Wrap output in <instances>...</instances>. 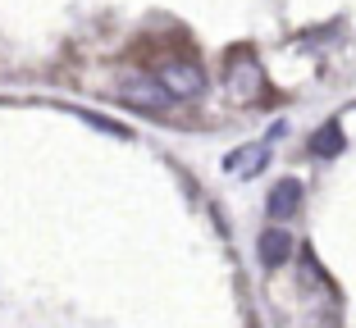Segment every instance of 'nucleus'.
<instances>
[{
  "instance_id": "obj_2",
  "label": "nucleus",
  "mask_w": 356,
  "mask_h": 328,
  "mask_svg": "<svg viewBox=\"0 0 356 328\" xmlns=\"http://www.w3.org/2000/svg\"><path fill=\"white\" fill-rule=\"evenodd\" d=\"M156 78L169 87V96H174V101H192V96L206 92V74H201L197 60H165L156 69Z\"/></svg>"
},
{
  "instance_id": "obj_1",
  "label": "nucleus",
  "mask_w": 356,
  "mask_h": 328,
  "mask_svg": "<svg viewBox=\"0 0 356 328\" xmlns=\"http://www.w3.org/2000/svg\"><path fill=\"white\" fill-rule=\"evenodd\" d=\"M119 101L133 110H142V114H160V110L174 105V96H169V87L160 83L156 74H133L119 83Z\"/></svg>"
},
{
  "instance_id": "obj_7",
  "label": "nucleus",
  "mask_w": 356,
  "mask_h": 328,
  "mask_svg": "<svg viewBox=\"0 0 356 328\" xmlns=\"http://www.w3.org/2000/svg\"><path fill=\"white\" fill-rule=\"evenodd\" d=\"M338 150H343V132H338V123L329 119L325 128H315V137H311V155H320V159H334Z\"/></svg>"
},
{
  "instance_id": "obj_3",
  "label": "nucleus",
  "mask_w": 356,
  "mask_h": 328,
  "mask_svg": "<svg viewBox=\"0 0 356 328\" xmlns=\"http://www.w3.org/2000/svg\"><path fill=\"white\" fill-rule=\"evenodd\" d=\"M229 96L233 101H261L265 92V74H261V64L252 60V55H238V60H229Z\"/></svg>"
},
{
  "instance_id": "obj_5",
  "label": "nucleus",
  "mask_w": 356,
  "mask_h": 328,
  "mask_svg": "<svg viewBox=\"0 0 356 328\" xmlns=\"http://www.w3.org/2000/svg\"><path fill=\"white\" fill-rule=\"evenodd\" d=\"M265 210H270V219H293V214L302 210V182H297V178L274 182V191H270V201H265Z\"/></svg>"
},
{
  "instance_id": "obj_6",
  "label": "nucleus",
  "mask_w": 356,
  "mask_h": 328,
  "mask_svg": "<svg viewBox=\"0 0 356 328\" xmlns=\"http://www.w3.org/2000/svg\"><path fill=\"white\" fill-rule=\"evenodd\" d=\"M265 159H270V146H265V141H256V146L233 150V155L224 159V169H229V173H242V178H252V173L265 169Z\"/></svg>"
},
{
  "instance_id": "obj_4",
  "label": "nucleus",
  "mask_w": 356,
  "mask_h": 328,
  "mask_svg": "<svg viewBox=\"0 0 356 328\" xmlns=\"http://www.w3.org/2000/svg\"><path fill=\"white\" fill-rule=\"evenodd\" d=\"M256 255H261L265 269L288 265V255H293V237H288V228H265L261 242H256Z\"/></svg>"
}]
</instances>
